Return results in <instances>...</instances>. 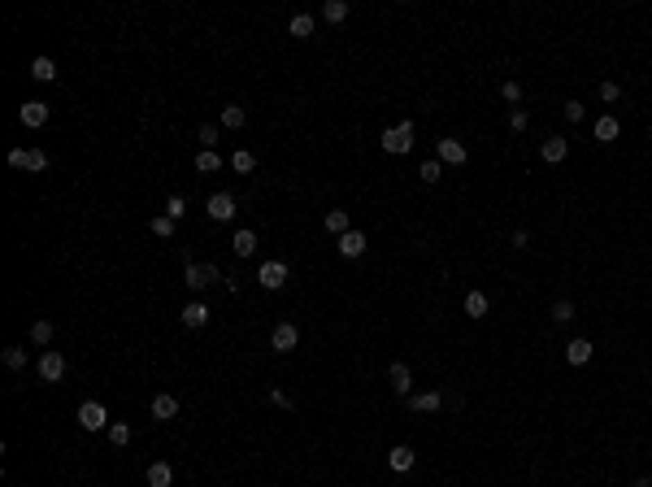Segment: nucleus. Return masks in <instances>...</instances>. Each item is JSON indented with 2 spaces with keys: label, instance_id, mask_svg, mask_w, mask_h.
<instances>
[{
  "label": "nucleus",
  "instance_id": "f257e3e1",
  "mask_svg": "<svg viewBox=\"0 0 652 487\" xmlns=\"http://www.w3.org/2000/svg\"><path fill=\"white\" fill-rule=\"evenodd\" d=\"M379 144H383V153H391V157L409 153V148H413V126H409V122H396V126H387Z\"/></svg>",
  "mask_w": 652,
  "mask_h": 487
},
{
  "label": "nucleus",
  "instance_id": "f03ea898",
  "mask_svg": "<svg viewBox=\"0 0 652 487\" xmlns=\"http://www.w3.org/2000/svg\"><path fill=\"white\" fill-rule=\"evenodd\" d=\"M78 427H83V431H109L113 427L109 409H105L101 400H83V404H78Z\"/></svg>",
  "mask_w": 652,
  "mask_h": 487
},
{
  "label": "nucleus",
  "instance_id": "7ed1b4c3",
  "mask_svg": "<svg viewBox=\"0 0 652 487\" xmlns=\"http://www.w3.org/2000/svg\"><path fill=\"white\" fill-rule=\"evenodd\" d=\"M183 283H187L191 291H205L209 283H218V266H209V262H187Z\"/></svg>",
  "mask_w": 652,
  "mask_h": 487
},
{
  "label": "nucleus",
  "instance_id": "20e7f679",
  "mask_svg": "<svg viewBox=\"0 0 652 487\" xmlns=\"http://www.w3.org/2000/svg\"><path fill=\"white\" fill-rule=\"evenodd\" d=\"M257 283L266 287V291H279V287L287 283V266H283V262H261V270H257Z\"/></svg>",
  "mask_w": 652,
  "mask_h": 487
},
{
  "label": "nucleus",
  "instance_id": "39448f33",
  "mask_svg": "<svg viewBox=\"0 0 652 487\" xmlns=\"http://www.w3.org/2000/svg\"><path fill=\"white\" fill-rule=\"evenodd\" d=\"M435 161H444V166H465L470 153H465V144H461V139H439Z\"/></svg>",
  "mask_w": 652,
  "mask_h": 487
},
{
  "label": "nucleus",
  "instance_id": "423d86ee",
  "mask_svg": "<svg viewBox=\"0 0 652 487\" xmlns=\"http://www.w3.org/2000/svg\"><path fill=\"white\" fill-rule=\"evenodd\" d=\"M205 209H209V218H214V222H231L235 218V196H231V191H214Z\"/></svg>",
  "mask_w": 652,
  "mask_h": 487
},
{
  "label": "nucleus",
  "instance_id": "0eeeda50",
  "mask_svg": "<svg viewBox=\"0 0 652 487\" xmlns=\"http://www.w3.org/2000/svg\"><path fill=\"white\" fill-rule=\"evenodd\" d=\"M300 344V331L291 327V322H279V327H274V335H270V348L274 352H291Z\"/></svg>",
  "mask_w": 652,
  "mask_h": 487
},
{
  "label": "nucleus",
  "instance_id": "6e6552de",
  "mask_svg": "<svg viewBox=\"0 0 652 487\" xmlns=\"http://www.w3.org/2000/svg\"><path fill=\"white\" fill-rule=\"evenodd\" d=\"M61 375H65V357H61L57 348H48V352L40 357V379H44V383H57Z\"/></svg>",
  "mask_w": 652,
  "mask_h": 487
},
{
  "label": "nucleus",
  "instance_id": "1a4fd4ad",
  "mask_svg": "<svg viewBox=\"0 0 652 487\" xmlns=\"http://www.w3.org/2000/svg\"><path fill=\"white\" fill-rule=\"evenodd\" d=\"M387 375H391V392H396V396H404V400L413 396V375H409V366H404V361H391Z\"/></svg>",
  "mask_w": 652,
  "mask_h": 487
},
{
  "label": "nucleus",
  "instance_id": "9d476101",
  "mask_svg": "<svg viewBox=\"0 0 652 487\" xmlns=\"http://www.w3.org/2000/svg\"><path fill=\"white\" fill-rule=\"evenodd\" d=\"M565 153H569V144H565L561 135H548V139L540 144V157L548 161V166H561V161H565Z\"/></svg>",
  "mask_w": 652,
  "mask_h": 487
},
{
  "label": "nucleus",
  "instance_id": "9b49d317",
  "mask_svg": "<svg viewBox=\"0 0 652 487\" xmlns=\"http://www.w3.org/2000/svg\"><path fill=\"white\" fill-rule=\"evenodd\" d=\"M18 118H22V126H31V131H35V126L48 122V105H44V101H26V105L18 109Z\"/></svg>",
  "mask_w": 652,
  "mask_h": 487
},
{
  "label": "nucleus",
  "instance_id": "f8f14e48",
  "mask_svg": "<svg viewBox=\"0 0 652 487\" xmlns=\"http://www.w3.org/2000/svg\"><path fill=\"white\" fill-rule=\"evenodd\" d=\"M413 461H418V457H413V448H404V444H396V448L387 452V465L396 470V475H409V470H413Z\"/></svg>",
  "mask_w": 652,
  "mask_h": 487
},
{
  "label": "nucleus",
  "instance_id": "ddd939ff",
  "mask_svg": "<svg viewBox=\"0 0 652 487\" xmlns=\"http://www.w3.org/2000/svg\"><path fill=\"white\" fill-rule=\"evenodd\" d=\"M592 352L596 348L587 344V339H569V344H565V361L569 366H587V361H592Z\"/></svg>",
  "mask_w": 652,
  "mask_h": 487
},
{
  "label": "nucleus",
  "instance_id": "4468645a",
  "mask_svg": "<svg viewBox=\"0 0 652 487\" xmlns=\"http://www.w3.org/2000/svg\"><path fill=\"white\" fill-rule=\"evenodd\" d=\"M153 418H157V422H170V418H178V400H174L170 392L153 396Z\"/></svg>",
  "mask_w": 652,
  "mask_h": 487
},
{
  "label": "nucleus",
  "instance_id": "2eb2a0df",
  "mask_svg": "<svg viewBox=\"0 0 652 487\" xmlns=\"http://www.w3.org/2000/svg\"><path fill=\"white\" fill-rule=\"evenodd\" d=\"M144 479H148V487H174V470H170V461H153Z\"/></svg>",
  "mask_w": 652,
  "mask_h": 487
},
{
  "label": "nucleus",
  "instance_id": "dca6fc26",
  "mask_svg": "<svg viewBox=\"0 0 652 487\" xmlns=\"http://www.w3.org/2000/svg\"><path fill=\"white\" fill-rule=\"evenodd\" d=\"M409 409L435 413V409H444V396H439V392H418V396H409Z\"/></svg>",
  "mask_w": 652,
  "mask_h": 487
},
{
  "label": "nucleus",
  "instance_id": "f3484780",
  "mask_svg": "<svg viewBox=\"0 0 652 487\" xmlns=\"http://www.w3.org/2000/svg\"><path fill=\"white\" fill-rule=\"evenodd\" d=\"M361 253H366V235L361 231L339 235V257H361Z\"/></svg>",
  "mask_w": 652,
  "mask_h": 487
},
{
  "label": "nucleus",
  "instance_id": "a211bd4d",
  "mask_svg": "<svg viewBox=\"0 0 652 487\" xmlns=\"http://www.w3.org/2000/svg\"><path fill=\"white\" fill-rule=\"evenodd\" d=\"M617 135H622V126H617V118H613V113H605V118H596V139H600V144H613Z\"/></svg>",
  "mask_w": 652,
  "mask_h": 487
},
{
  "label": "nucleus",
  "instance_id": "6ab92c4d",
  "mask_svg": "<svg viewBox=\"0 0 652 487\" xmlns=\"http://www.w3.org/2000/svg\"><path fill=\"white\" fill-rule=\"evenodd\" d=\"M322 226H326L331 235H348V231H352V226H348V209H331V214L322 218Z\"/></svg>",
  "mask_w": 652,
  "mask_h": 487
},
{
  "label": "nucleus",
  "instance_id": "aec40b11",
  "mask_svg": "<svg viewBox=\"0 0 652 487\" xmlns=\"http://www.w3.org/2000/svg\"><path fill=\"white\" fill-rule=\"evenodd\" d=\"M205 322H209V309H205V305H200V300H191V305H187V309H183V327H191V331H200V327H205Z\"/></svg>",
  "mask_w": 652,
  "mask_h": 487
},
{
  "label": "nucleus",
  "instance_id": "412c9836",
  "mask_svg": "<svg viewBox=\"0 0 652 487\" xmlns=\"http://www.w3.org/2000/svg\"><path fill=\"white\" fill-rule=\"evenodd\" d=\"M31 74H35L40 83H53V78H57V61L53 57H35V61H31Z\"/></svg>",
  "mask_w": 652,
  "mask_h": 487
},
{
  "label": "nucleus",
  "instance_id": "4be33fe9",
  "mask_svg": "<svg viewBox=\"0 0 652 487\" xmlns=\"http://www.w3.org/2000/svg\"><path fill=\"white\" fill-rule=\"evenodd\" d=\"M196 170H200V174H218L222 170V157L214 148H200V153H196Z\"/></svg>",
  "mask_w": 652,
  "mask_h": 487
},
{
  "label": "nucleus",
  "instance_id": "5701e85b",
  "mask_svg": "<svg viewBox=\"0 0 652 487\" xmlns=\"http://www.w3.org/2000/svg\"><path fill=\"white\" fill-rule=\"evenodd\" d=\"M243 122H248V113H243L239 105H226V109H222V126H226V131H239Z\"/></svg>",
  "mask_w": 652,
  "mask_h": 487
},
{
  "label": "nucleus",
  "instance_id": "b1692460",
  "mask_svg": "<svg viewBox=\"0 0 652 487\" xmlns=\"http://www.w3.org/2000/svg\"><path fill=\"white\" fill-rule=\"evenodd\" d=\"M231 170H235V174H252V170H257V157L243 153V148H235V153H231Z\"/></svg>",
  "mask_w": 652,
  "mask_h": 487
},
{
  "label": "nucleus",
  "instance_id": "393cba45",
  "mask_svg": "<svg viewBox=\"0 0 652 487\" xmlns=\"http://www.w3.org/2000/svg\"><path fill=\"white\" fill-rule=\"evenodd\" d=\"M322 18H326V22H335V26H339V22H344V18H348V5H344V0H326V5H322Z\"/></svg>",
  "mask_w": 652,
  "mask_h": 487
},
{
  "label": "nucleus",
  "instance_id": "a878e982",
  "mask_svg": "<svg viewBox=\"0 0 652 487\" xmlns=\"http://www.w3.org/2000/svg\"><path fill=\"white\" fill-rule=\"evenodd\" d=\"M31 344H40V348L53 344V322H48V318H40L35 327H31Z\"/></svg>",
  "mask_w": 652,
  "mask_h": 487
},
{
  "label": "nucleus",
  "instance_id": "bb28decb",
  "mask_svg": "<svg viewBox=\"0 0 652 487\" xmlns=\"http://www.w3.org/2000/svg\"><path fill=\"white\" fill-rule=\"evenodd\" d=\"M257 253V235L252 231H235V257H252Z\"/></svg>",
  "mask_w": 652,
  "mask_h": 487
},
{
  "label": "nucleus",
  "instance_id": "cd10ccee",
  "mask_svg": "<svg viewBox=\"0 0 652 487\" xmlns=\"http://www.w3.org/2000/svg\"><path fill=\"white\" fill-rule=\"evenodd\" d=\"M287 31H291V35H296V40H309V35H314V18H309V13H296V18H291V26H287Z\"/></svg>",
  "mask_w": 652,
  "mask_h": 487
},
{
  "label": "nucleus",
  "instance_id": "c85d7f7f",
  "mask_svg": "<svg viewBox=\"0 0 652 487\" xmlns=\"http://www.w3.org/2000/svg\"><path fill=\"white\" fill-rule=\"evenodd\" d=\"M105 435H109V444H113V448H126V444H130V427H126V422H113Z\"/></svg>",
  "mask_w": 652,
  "mask_h": 487
},
{
  "label": "nucleus",
  "instance_id": "c756f323",
  "mask_svg": "<svg viewBox=\"0 0 652 487\" xmlns=\"http://www.w3.org/2000/svg\"><path fill=\"white\" fill-rule=\"evenodd\" d=\"M5 366H9V370H26V348H22V344H9V348H5Z\"/></svg>",
  "mask_w": 652,
  "mask_h": 487
},
{
  "label": "nucleus",
  "instance_id": "7c9ffc66",
  "mask_svg": "<svg viewBox=\"0 0 652 487\" xmlns=\"http://www.w3.org/2000/svg\"><path fill=\"white\" fill-rule=\"evenodd\" d=\"M465 314L470 318H483L487 314V296H483V291H470V296H465Z\"/></svg>",
  "mask_w": 652,
  "mask_h": 487
},
{
  "label": "nucleus",
  "instance_id": "2f4dec72",
  "mask_svg": "<svg viewBox=\"0 0 652 487\" xmlns=\"http://www.w3.org/2000/svg\"><path fill=\"white\" fill-rule=\"evenodd\" d=\"M422 183H439V178H444V161H422Z\"/></svg>",
  "mask_w": 652,
  "mask_h": 487
},
{
  "label": "nucleus",
  "instance_id": "473e14b6",
  "mask_svg": "<svg viewBox=\"0 0 652 487\" xmlns=\"http://www.w3.org/2000/svg\"><path fill=\"white\" fill-rule=\"evenodd\" d=\"M148 226H153V235H161V239H170V235H174V226H178V222H174L170 214H161V218H153Z\"/></svg>",
  "mask_w": 652,
  "mask_h": 487
},
{
  "label": "nucleus",
  "instance_id": "72a5a7b5",
  "mask_svg": "<svg viewBox=\"0 0 652 487\" xmlns=\"http://www.w3.org/2000/svg\"><path fill=\"white\" fill-rule=\"evenodd\" d=\"M26 170H48V153L44 148H26Z\"/></svg>",
  "mask_w": 652,
  "mask_h": 487
},
{
  "label": "nucleus",
  "instance_id": "f704fd0d",
  "mask_svg": "<svg viewBox=\"0 0 652 487\" xmlns=\"http://www.w3.org/2000/svg\"><path fill=\"white\" fill-rule=\"evenodd\" d=\"M526 126H531L526 109H513V113H509V131H513V135H522V131H526Z\"/></svg>",
  "mask_w": 652,
  "mask_h": 487
},
{
  "label": "nucleus",
  "instance_id": "c9c22d12",
  "mask_svg": "<svg viewBox=\"0 0 652 487\" xmlns=\"http://www.w3.org/2000/svg\"><path fill=\"white\" fill-rule=\"evenodd\" d=\"M166 214H170L174 222H178V218H183V214H187V200H183V196H178V191H174V196L166 200Z\"/></svg>",
  "mask_w": 652,
  "mask_h": 487
},
{
  "label": "nucleus",
  "instance_id": "e433bc0d",
  "mask_svg": "<svg viewBox=\"0 0 652 487\" xmlns=\"http://www.w3.org/2000/svg\"><path fill=\"white\" fill-rule=\"evenodd\" d=\"M500 96H504L509 105H517V101H522V83H517V78H509V83H500Z\"/></svg>",
  "mask_w": 652,
  "mask_h": 487
},
{
  "label": "nucleus",
  "instance_id": "4c0bfd02",
  "mask_svg": "<svg viewBox=\"0 0 652 487\" xmlns=\"http://www.w3.org/2000/svg\"><path fill=\"white\" fill-rule=\"evenodd\" d=\"M569 318H574V305H569V300H557V305H552V322H569Z\"/></svg>",
  "mask_w": 652,
  "mask_h": 487
},
{
  "label": "nucleus",
  "instance_id": "58836bf2",
  "mask_svg": "<svg viewBox=\"0 0 652 487\" xmlns=\"http://www.w3.org/2000/svg\"><path fill=\"white\" fill-rule=\"evenodd\" d=\"M561 113H565V122H583V101H565Z\"/></svg>",
  "mask_w": 652,
  "mask_h": 487
},
{
  "label": "nucleus",
  "instance_id": "ea45409f",
  "mask_svg": "<svg viewBox=\"0 0 652 487\" xmlns=\"http://www.w3.org/2000/svg\"><path fill=\"white\" fill-rule=\"evenodd\" d=\"M218 144V126H200V148H214Z\"/></svg>",
  "mask_w": 652,
  "mask_h": 487
},
{
  "label": "nucleus",
  "instance_id": "a19ab883",
  "mask_svg": "<svg viewBox=\"0 0 652 487\" xmlns=\"http://www.w3.org/2000/svg\"><path fill=\"white\" fill-rule=\"evenodd\" d=\"M617 96H622V87H617V83H600V101H609V105H613Z\"/></svg>",
  "mask_w": 652,
  "mask_h": 487
},
{
  "label": "nucleus",
  "instance_id": "79ce46f5",
  "mask_svg": "<svg viewBox=\"0 0 652 487\" xmlns=\"http://www.w3.org/2000/svg\"><path fill=\"white\" fill-rule=\"evenodd\" d=\"M270 404H279V409H291V400L279 392V387H270Z\"/></svg>",
  "mask_w": 652,
  "mask_h": 487
},
{
  "label": "nucleus",
  "instance_id": "37998d69",
  "mask_svg": "<svg viewBox=\"0 0 652 487\" xmlns=\"http://www.w3.org/2000/svg\"><path fill=\"white\" fill-rule=\"evenodd\" d=\"M630 487H652V479H635V483H630Z\"/></svg>",
  "mask_w": 652,
  "mask_h": 487
}]
</instances>
